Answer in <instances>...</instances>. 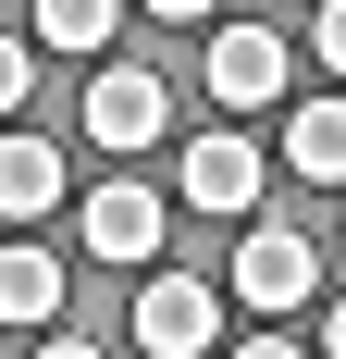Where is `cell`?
<instances>
[{"mask_svg":"<svg viewBox=\"0 0 346 359\" xmlns=\"http://www.w3.org/2000/svg\"><path fill=\"white\" fill-rule=\"evenodd\" d=\"M161 236H173V198H148V186H124V174L74 198V248L111 260V273H148V260H161Z\"/></svg>","mask_w":346,"mask_h":359,"instance_id":"1","label":"cell"},{"mask_svg":"<svg viewBox=\"0 0 346 359\" xmlns=\"http://www.w3.org/2000/svg\"><path fill=\"white\" fill-rule=\"evenodd\" d=\"M210 100L223 111H272L284 100V74H297V50H284V25H210Z\"/></svg>","mask_w":346,"mask_h":359,"instance_id":"2","label":"cell"},{"mask_svg":"<svg viewBox=\"0 0 346 359\" xmlns=\"http://www.w3.org/2000/svg\"><path fill=\"white\" fill-rule=\"evenodd\" d=\"M124 334H137L148 359H198L210 334H223V297H210L198 273H161V260H148V285H137V323H124Z\"/></svg>","mask_w":346,"mask_h":359,"instance_id":"3","label":"cell"},{"mask_svg":"<svg viewBox=\"0 0 346 359\" xmlns=\"http://www.w3.org/2000/svg\"><path fill=\"white\" fill-rule=\"evenodd\" d=\"M235 297H247V310H310V297H321V248L297 236V223H247Z\"/></svg>","mask_w":346,"mask_h":359,"instance_id":"4","label":"cell"},{"mask_svg":"<svg viewBox=\"0 0 346 359\" xmlns=\"http://www.w3.org/2000/svg\"><path fill=\"white\" fill-rule=\"evenodd\" d=\"M74 124H87L99 149H148V137L173 124V87H161L148 62H99V74H87V111H74Z\"/></svg>","mask_w":346,"mask_h":359,"instance_id":"5","label":"cell"},{"mask_svg":"<svg viewBox=\"0 0 346 359\" xmlns=\"http://www.w3.org/2000/svg\"><path fill=\"white\" fill-rule=\"evenodd\" d=\"M260 186H272V161H260L235 124L186 137V211H260Z\"/></svg>","mask_w":346,"mask_h":359,"instance_id":"6","label":"cell"},{"mask_svg":"<svg viewBox=\"0 0 346 359\" xmlns=\"http://www.w3.org/2000/svg\"><path fill=\"white\" fill-rule=\"evenodd\" d=\"M0 323H13V334H50V323H62V248H37L25 223L0 236Z\"/></svg>","mask_w":346,"mask_h":359,"instance_id":"7","label":"cell"},{"mask_svg":"<svg viewBox=\"0 0 346 359\" xmlns=\"http://www.w3.org/2000/svg\"><path fill=\"white\" fill-rule=\"evenodd\" d=\"M37 211H62V149L50 137H0V223H37Z\"/></svg>","mask_w":346,"mask_h":359,"instance_id":"8","label":"cell"},{"mask_svg":"<svg viewBox=\"0 0 346 359\" xmlns=\"http://www.w3.org/2000/svg\"><path fill=\"white\" fill-rule=\"evenodd\" d=\"M284 161H297L310 186H346V100H334V87L284 111Z\"/></svg>","mask_w":346,"mask_h":359,"instance_id":"9","label":"cell"},{"mask_svg":"<svg viewBox=\"0 0 346 359\" xmlns=\"http://www.w3.org/2000/svg\"><path fill=\"white\" fill-rule=\"evenodd\" d=\"M111 25H124V0H37V50H74V62H99Z\"/></svg>","mask_w":346,"mask_h":359,"instance_id":"10","label":"cell"},{"mask_svg":"<svg viewBox=\"0 0 346 359\" xmlns=\"http://www.w3.org/2000/svg\"><path fill=\"white\" fill-rule=\"evenodd\" d=\"M25 74H37V37H0V111H25Z\"/></svg>","mask_w":346,"mask_h":359,"instance_id":"11","label":"cell"},{"mask_svg":"<svg viewBox=\"0 0 346 359\" xmlns=\"http://www.w3.org/2000/svg\"><path fill=\"white\" fill-rule=\"evenodd\" d=\"M310 37H321V74H346V0H321V13H310Z\"/></svg>","mask_w":346,"mask_h":359,"instance_id":"12","label":"cell"},{"mask_svg":"<svg viewBox=\"0 0 346 359\" xmlns=\"http://www.w3.org/2000/svg\"><path fill=\"white\" fill-rule=\"evenodd\" d=\"M137 13H161V25H210L223 0H137Z\"/></svg>","mask_w":346,"mask_h":359,"instance_id":"13","label":"cell"},{"mask_svg":"<svg viewBox=\"0 0 346 359\" xmlns=\"http://www.w3.org/2000/svg\"><path fill=\"white\" fill-rule=\"evenodd\" d=\"M321 359H346V297H321Z\"/></svg>","mask_w":346,"mask_h":359,"instance_id":"14","label":"cell"}]
</instances>
